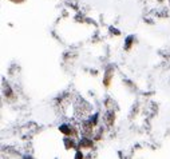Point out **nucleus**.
Wrapping results in <instances>:
<instances>
[{"mask_svg": "<svg viewBox=\"0 0 170 159\" xmlns=\"http://www.w3.org/2000/svg\"><path fill=\"white\" fill-rule=\"evenodd\" d=\"M83 158H84V154L80 150H78V151H76V154H75V159H83Z\"/></svg>", "mask_w": 170, "mask_h": 159, "instance_id": "obj_1", "label": "nucleus"}]
</instances>
